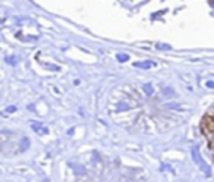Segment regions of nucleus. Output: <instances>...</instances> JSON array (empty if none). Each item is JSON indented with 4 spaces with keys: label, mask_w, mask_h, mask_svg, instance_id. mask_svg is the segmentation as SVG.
I'll return each instance as SVG.
<instances>
[{
    "label": "nucleus",
    "mask_w": 214,
    "mask_h": 182,
    "mask_svg": "<svg viewBox=\"0 0 214 182\" xmlns=\"http://www.w3.org/2000/svg\"><path fill=\"white\" fill-rule=\"evenodd\" d=\"M204 127H207L208 130H214V118H211L210 115L204 118Z\"/></svg>",
    "instance_id": "1"
},
{
    "label": "nucleus",
    "mask_w": 214,
    "mask_h": 182,
    "mask_svg": "<svg viewBox=\"0 0 214 182\" xmlns=\"http://www.w3.org/2000/svg\"><path fill=\"white\" fill-rule=\"evenodd\" d=\"M208 87L210 88H214V82H208Z\"/></svg>",
    "instance_id": "2"
}]
</instances>
